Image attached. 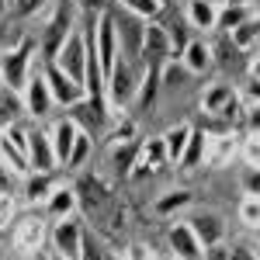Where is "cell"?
<instances>
[{"instance_id": "1", "label": "cell", "mask_w": 260, "mask_h": 260, "mask_svg": "<svg viewBox=\"0 0 260 260\" xmlns=\"http://www.w3.org/2000/svg\"><path fill=\"white\" fill-rule=\"evenodd\" d=\"M31 77H35V42L24 39L14 49H0V83L11 94L21 98Z\"/></svg>"}, {"instance_id": "2", "label": "cell", "mask_w": 260, "mask_h": 260, "mask_svg": "<svg viewBox=\"0 0 260 260\" xmlns=\"http://www.w3.org/2000/svg\"><path fill=\"white\" fill-rule=\"evenodd\" d=\"M73 28H77V21H73V4L62 0L59 7H56V14L49 18L45 31H42V62H52L59 56V49L66 45V39H70Z\"/></svg>"}, {"instance_id": "3", "label": "cell", "mask_w": 260, "mask_h": 260, "mask_svg": "<svg viewBox=\"0 0 260 260\" xmlns=\"http://www.w3.org/2000/svg\"><path fill=\"white\" fill-rule=\"evenodd\" d=\"M94 49H98L101 70H104V77H108V73H111V66H115L118 56H121L118 21H115L111 11H101V14H98V24H94Z\"/></svg>"}, {"instance_id": "4", "label": "cell", "mask_w": 260, "mask_h": 260, "mask_svg": "<svg viewBox=\"0 0 260 260\" xmlns=\"http://www.w3.org/2000/svg\"><path fill=\"white\" fill-rule=\"evenodd\" d=\"M42 73H45L49 90H52V98H56V104H59V108H77L80 101H87L83 83L73 80V77L62 70L59 62H42Z\"/></svg>"}, {"instance_id": "5", "label": "cell", "mask_w": 260, "mask_h": 260, "mask_svg": "<svg viewBox=\"0 0 260 260\" xmlns=\"http://www.w3.org/2000/svg\"><path fill=\"white\" fill-rule=\"evenodd\" d=\"M136 94H139V77H136V70H132V59L118 56V62H115L111 73H108V104L125 108V104L136 101Z\"/></svg>"}, {"instance_id": "6", "label": "cell", "mask_w": 260, "mask_h": 260, "mask_svg": "<svg viewBox=\"0 0 260 260\" xmlns=\"http://www.w3.org/2000/svg\"><path fill=\"white\" fill-rule=\"evenodd\" d=\"M45 240H49V229H45V219L42 215H21L14 222V229H11V243H14V250L24 253V257L42 253Z\"/></svg>"}, {"instance_id": "7", "label": "cell", "mask_w": 260, "mask_h": 260, "mask_svg": "<svg viewBox=\"0 0 260 260\" xmlns=\"http://www.w3.org/2000/svg\"><path fill=\"white\" fill-rule=\"evenodd\" d=\"M87 56H90L87 31H83V28H73V31H70V39H66V45L59 49V56H56L52 62H59L73 80L83 83V77H87Z\"/></svg>"}, {"instance_id": "8", "label": "cell", "mask_w": 260, "mask_h": 260, "mask_svg": "<svg viewBox=\"0 0 260 260\" xmlns=\"http://www.w3.org/2000/svg\"><path fill=\"white\" fill-rule=\"evenodd\" d=\"M118 42H121V56L125 59H142V42H146V18L139 14H132V11H125L118 14Z\"/></svg>"}, {"instance_id": "9", "label": "cell", "mask_w": 260, "mask_h": 260, "mask_svg": "<svg viewBox=\"0 0 260 260\" xmlns=\"http://www.w3.org/2000/svg\"><path fill=\"white\" fill-rule=\"evenodd\" d=\"M21 104H24V111L31 115V118H49L52 115V108H56V98H52V90H49V80H45V73L35 70V77L28 80L24 87V94H21Z\"/></svg>"}, {"instance_id": "10", "label": "cell", "mask_w": 260, "mask_h": 260, "mask_svg": "<svg viewBox=\"0 0 260 260\" xmlns=\"http://www.w3.org/2000/svg\"><path fill=\"white\" fill-rule=\"evenodd\" d=\"M83 229L80 222L73 219H59L56 225H52V233H49V243H52V250L56 253H62V257H70V260H80V246H83Z\"/></svg>"}, {"instance_id": "11", "label": "cell", "mask_w": 260, "mask_h": 260, "mask_svg": "<svg viewBox=\"0 0 260 260\" xmlns=\"http://www.w3.org/2000/svg\"><path fill=\"white\" fill-rule=\"evenodd\" d=\"M174 59V45L167 35V24L160 21H146V42H142V62L149 66H167Z\"/></svg>"}, {"instance_id": "12", "label": "cell", "mask_w": 260, "mask_h": 260, "mask_svg": "<svg viewBox=\"0 0 260 260\" xmlns=\"http://www.w3.org/2000/svg\"><path fill=\"white\" fill-rule=\"evenodd\" d=\"M28 167L35 174H52L59 160H56V149H52V136L42 132V128H31L28 132Z\"/></svg>"}, {"instance_id": "13", "label": "cell", "mask_w": 260, "mask_h": 260, "mask_svg": "<svg viewBox=\"0 0 260 260\" xmlns=\"http://www.w3.org/2000/svg\"><path fill=\"white\" fill-rule=\"evenodd\" d=\"M167 246H170V253L180 257V260H205V246H201V240L194 236L191 222H174L170 233H167Z\"/></svg>"}, {"instance_id": "14", "label": "cell", "mask_w": 260, "mask_h": 260, "mask_svg": "<svg viewBox=\"0 0 260 260\" xmlns=\"http://www.w3.org/2000/svg\"><path fill=\"white\" fill-rule=\"evenodd\" d=\"M49 136H52V149H56V160H59V167H70L73 146H77V139H80V125H77V118H59V121H52Z\"/></svg>"}, {"instance_id": "15", "label": "cell", "mask_w": 260, "mask_h": 260, "mask_svg": "<svg viewBox=\"0 0 260 260\" xmlns=\"http://www.w3.org/2000/svg\"><path fill=\"white\" fill-rule=\"evenodd\" d=\"M187 222H191L194 236L201 240V246H215V243L225 240V222H222L219 212H194Z\"/></svg>"}, {"instance_id": "16", "label": "cell", "mask_w": 260, "mask_h": 260, "mask_svg": "<svg viewBox=\"0 0 260 260\" xmlns=\"http://www.w3.org/2000/svg\"><path fill=\"white\" fill-rule=\"evenodd\" d=\"M163 163H170V160H167V146H163V136H160V139L142 142L139 160H136V167H132V174H128V177H146V174L160 170Z\"/></svg>"}, {"instance_id": "17", "label": "cell", "mask_w": 260, "mask_h": 260, "mask_svg": "<svg viewBox=\"0 0 260 260\" xmlns=\"http://www.w3.org/2000/svg\"><path fill=\"white\" fill-rule=\"evenodd\" d=\"M240 156V142L236 136H208V153H205V163L208 167H225Z\"/></svg>"}, {"instance_id": "18", "label": "cell", "mask_w": 260, "mask_h": 260, "mask_svg": "<svg viewBox=\"0 0 260 260\" xmlns=\"http://www.w3.org/2000/svg\"><path fill=\"white\" fill-rule=\"evenodd\" d=\"M187 24L198 31H215L219 24V4L215 0H187Z\"/></svg>"}, {"instance_id": "19", "label": "cell", "mask_w": 260, "mask_h": 260, "mask_svg": "<svg viewBox=\"0 0 260 260\" xmlns=\"http://www.w3.org/2000/svg\"><path fill=\"white\" fill-rule=\"evenodd\" d=\"M73 212H77V187H66V184H62V187H56V191L45 198V215H49V219L59 222V219H70Z\"/></svg>"}, {"instance_id": "20", "label": "cell", "mask_w": 260, "mask_h": 260, "mask_svg": "<svg viewBox=\"0 0 260 260\" xmlns=\"http://www.w3.org/2000/svg\"><path fill=\"white\" fill-rule=\"evenodd\" d=\"M257 11H253V4H236V0H225L219 7V24H215V31H233V28H240L246 18H253Z\"/></svg>"}, {"instance_id": "21", "label": "cell", "mask_w": 260, "mask_h": 260, "mask_svg": "<svg viewBox=\"0 0 260 260\" xmlns=\"http://www.w3.org/2000/svg\"><path fill=\"white\" fill-rule=\"evenodd\" d=\"M191 125L187 121H177V125H170L167 132H163V146H167V160L170 163H180L184 156V149H187V139H191Z\"/></svg>"}, {"instance_id": "22", "label": "cell", "mask_w": 260, "mask_h": 260, "mask_svg": "<svg viewBox=\"0 0 260 260\" xmlns=\"http://www.w3.org/2000/svg\"><path fill=\"white\" fill-rule=\"evenodd\" d=\"M180 62H184L191 73H205V70L215 62L212 59V45H208L205 39H191L187 49H184V56H180Z\"/></svg>"}, {"instance_id": "23", "label": "cell", "mask_w": 260, "mask_h": 260, "mask_svg": "<svg viewBox=\"0 0 260 260\" xmlns=\"http://www.w3.org/2000/svg\"><path fill=\"white\" fill-rule=\"evenodd\" d=\"M52 191H56V180H52V174H35V170H31V177L24 180V201H28V205H39V201H45Z\"/></svg>"}, {"instance_id": "24", "label": "cell", "mask_w": 260, "mask_h": 260, "mask_svg": "<svg viewBox=\"0 0 260 260\" xmlns=\"http://www.w3.org/2000/svg\"><path fill=\"white\" fill-rule=\"evenodd\" d=\"M229 42L240 49V52H246V49H253L260 42V14H253V18H246L240 24V28H233L229 31Z\"/></svg>"}, {"instance_id": "25", "label": "cell", "mask_w": 260, "mask_h": 260, "mask_svg": "<svg viewBox=\"0 0 260 260\" xmlns=\"http://www.w3.org/2000/svg\"><path fill=\"white\" fill-rule=\"evenodd\" d=\"M205 153H208V136L205 132H191V139H187V149H184V156H180L177 167H184V170H194V167H201L205 163Z\"/></svg>"}, {"instance_id": "26", "label": "cell", "mask_w": 260, "mask_h": 260, "mask_svg": "<svg viewBox=\"0 0 260 260\" xmlns=\"http://www.w3.org/2000/svg\"><path fill=\"white\" fill-rule=\"evenodd\" d=\"M160 73H163V66H149V62H146V73H142V80H139V94H136L142 108H153V101H156V90L163 87Z\"/></svg>"}, {"instance_id": "27", "label": "cell", "mask_w": 260, "mask_h": 260, "mask_svg": "<svg viewBox=\"0 0 260 260\" xmlns=\"http://www.w3.org/2000/svg\"><path fill=\"white\" fill-rule=\"evenodd\" d=\"M236 90L229 87V83H212L205 94H201V111H208V115H219L222 108L229 104V98H233Z\"/></svg>"}, {"instance_id": "28", "label": "cell", "mask_w": 260, "mask_h": 260, "mask_svg": "<svg viewBox=\"0 0 260 260\" xmlns=\"http://www.w3.org/2000/svg\"><path fill=\"white\" fill-rule=\"evenodd\" d=\"M0 163H7L14 174H31V167H28V153H21L14 142H7L0 136Z\"/></svg>"}, {"instance_id": "29", "label": "cell", "mask_w": 260, "mask_h": 260, "mask_svg": "<svg viewBox=\"0 0 260 260\" xmlns=\"http://www.w3.org/2000/svg\"><path fill=\"white\" fill-rule=\"evenodd\" d=\"M139 149H142V142L136 139H128V142H115V167H118L121 174H132V167H136V160H139Z\"/></svg>"}, {"instance_id": "30", "label": "cell", "mask_w": 260, "mask_h": 260, "mask_svg": "<svg viewBox=\"0 0 260 260\" xmlns=\"http://www.w3.org/2000/svg\"><path fill=\"white\" fill-rule=\"evenodd\" d=\"M187 205H191V191L177 187V191H167L163 198H156V212H160V215H174V212L187 208Z\"/></svg>"}, {"instance_id": "31", "label": "cell", "mask_w": 260, "mask_h": 260, "mask_svg": "<svg viewBox=\"0 0 260 260\" xmlns=\"http://www.w3.org/2000/svg\"><path fill=\"white\" fill-rule=\"evenodd\" d=\"M121 7L132 11V14H139V18H146V21H156L163 14V7H167V0H121Z\"/></svg>"}, {"instance_id": "32", "label": "cell", "mask_w": 260, "mask_h": 260, "mask_svg": "<svg viewBox=\"0 0 260 260\" xmlns=\"http://www.w3.org/2000/svg\"><path fill=\"white\" fill-rule=\"evenodd\" d=\"M187 77H191V70H187L180 59H170L167 66H163V73H160L163 87H184V83H187Z\"/></svg>"}, {"instance_id": "33", "label": "cell", "mask_w": 260, "mask_h": 260, "mask_svg": "<svg viewBox=\"0 0 260 260\" xmlns=\"http://www.w3.org/2000/svg\"><path fill=\"white\" fill-rule=\"evenodd\" d=\"M240 222L246 229H260V198L246 194V198L240 201Z\"/></svg>"}, {"instance_id": "34", "label": "cell", "mask_w": 260, "mask_h": 260, "mask_svg": "<svg viewBox=\"0 0 260 260\" xmlns=\"http://www.w3.org/2000/svg\"><path fill=\"white\" fill-rule=\"evenodd\" d=\"M167 35H170V45H174V59H180L184 56V49H187V24H180V21H174V24H167Z\"/></svg>"}, {"instance_id": "35", "label": "cell", "mask_w": 260, "mask_h": 260, "mask_svg": "<svg viewBox=\"0 0 260 260\" xmlns=\"http://www.w3.org/2000/svg\"><path fill=\"white\" fill-rule=\"evenodd\" d=\"M24 42V31H21L18 21H4L0 24V49H14V45H21Z\"/></svg>"}, {"instance_id": "36", "label": "cell", "mask_w": 260, "mask_h": 260, "mask_svg": "<svg viewBox=\"0 0 260 260\" xmlns=\"http://www.w3.org/2000/svg\"><path fill=\"white\" fill-rule=\"evenodd\" d=\"M240 156L246 160V167H260V136L257 132H250L240 146Z\"/></svg>"}, {"instance_id": "37", "label": "cell", "mask_w": 260, "mask_h": 260, "mask_svg": "<svg viewBox=\"0 0 260 260\" xmlns=\"http://www.w3.org/2000/svg\"><path fill=\"white\" fill-rule=\"evenodd\" d=\"M243 115H246V104H243L240 94H233V98H229V104H225V108L219 111V118H225L229 125H240Z\"/></svg>"}, {"instance_id": "38", "label": "cell", "mask_w": 260, "mask_h": 260, "mask_svg": "<svg viewBox=\"0 0 260 260\" xmlns=\"http://www.w3.org/2000/svg\"><path fill=\"white\" fill-rule=\"evenodd\" d=\"M11 222H18V201L11 194H0V229H11Z\"/></svg>"}, {"instance_id": "39", "label": "cell", "mask_w": 260, "mask_h": 260, "mask_svg": "<svg viewBox=\"0 0 260 260\" xmlns=\"http://www.w3.org/2000/svg\"><path fill=\"white\" fill-rule=\"evenodd\" d=\"M240 184H243V191H246V194L260 198V167H243Z\"/></svg>"}, {"instance_id": "40", "label": "cell", "mask_w": 260, "mask_h": 260, "mask_svg": "<svg viewBox=\"0 0 260 260\" xmlns=\"http://www.w3.org/2000/svg\"><path fill=\"white\" fill-rule=\"evenodd\" d=\"M87 156H90V136L80 132V139H77V146H73V156H70V167H83Z\"/></svg>"}, {"instance_id": "41", "label": "cell", "mask_w": 260, "mask_h": 260, "mask_svg": "<svg viewBox=\"0 0 260 260\" xmlns=\"http://www.w3.org/2000/svg\"><path fill=\"white\" fill-rule=\"evenodd\" d=\"M80 260H108L104 257V250H101V243L90 236V233H83V246H80Z\"/></svg>"}, {"instance_id": "42", "label": "cell", "mask_w": 260, "mask_h": 260, "mask_svg": "<svg viewBox=\"0 0 260 260\" xmlns=\"http://www.w3.org/2000/svg\"><path fill=\"white\" fill-rule=\"evenodd\" d=\"M42 7H45V0H14L11 4L14 18H31V14H39Z\"/></svg>"}, {"instance_id": "43", "label": "cell", "mask_w": 260, "mask_h": 260, "mask_svg": "<svg viewBox=\"0 0 260 260\" xmlns=\"http://www.w3.org/2000/svg\"><path fill=\"white\" fill-rule=\"evenodd\" d=\"M125 260H156V253H153L146 243H132V246L125 250Z\"/></svg>"}, {"instance_id": "44", "label": "cell", "mask_w": 260, "mask_h": 260, "mask_svg": "<svg viewBox=\"0 0 260 260\" xmlns=\"http://www.w3.org/2000/svg\"><path fill=\"white\" fill-rule=\"evenodd\" d=\"M243 125H246V132H257V136H260V104H246Z\"/></svg>"}, {"instance_id": "45", "label": "cell", "mask_w": 260, "mask_h": 260, "mask_svg": "<svg viewBox=\"0 0 260 260\" xmlns=\"http://www.w3.org/2000/svg\"><path fill=\"white\" fill-rule=\"evenodd\" d=\"M132 136H136V121H132V118H125V121L118 125V128H115V136H111V139H115V142H128Z\"/></svg>"}, {"instance_id": "46", "label": "cell", "mask_w": 260, "mask_h": 260, "mask_svg": "<svg viewBox=\"0 0 260 260\" xmlns=\"http://www.w3.org/2000/svg\"><path fill=\"white\" fill-rule=\"evenodd\" d=\"M243 101H246V104H260V80L257 77H250L246 90H243Z\"/></svg>"}, {"instance_id": "47", "label": "cell", "mask_w": 260, "mask_h": 260, "mask_svg": "<svg viewBox=\"0 0 260 260\" xmlns=\"http://www.w3.org/2000/svg\"><path fill=\"white\" fill-rule=\"evenodd\" d=\"M205 260H229V246H225V243L205 246Z\"/></svg>"}, {"instance_id": "48", "label": "cell", "mask_w": 260, "mask_h": 260, "mask_svg": "<svg viewBox=\"0 0 260 260\" xmlns=\"http://www.w3.org/2000/svg\"><path fill=\"white\" fill-rule=\"evenodd\" d=\"M229 260H257V257H253V250H250V246L233 243V246H229Z\"/></svg>"}, {"instance_id": "49", "label": "cell", "mask_w": 260, "mask_h": 260, "mask_svg": "<svg viewBox=\"0 0 260 260\" xmlns=\"http://www.w3.org/2000/svg\"><path fill=\"white\" fill-rule=\"evenodd\" d=\"M11 174H14V170H11L7 163H0V191H4V194H11Z\"/></svg>"}, {"instance_id": "50", "label": "cell", "mask_w": 260, "mask_h": 260, "mask_svg": "<svg viewBox=\"0 0 260 260\" xmlns=\"http://www.w3.org/2000/svg\"><path fill=\"white\" fill-rule=\"evenodd\" d=\"M83 11H104V0H80Z\"/></svg>"}, {"instance_id": "51", "label": "cell", "mask_w": 260, "mask_h": 260, "mask_svg": "<svg viewBox=\"0 0 260 260\" xmlns=\"http://www.w3.org/2000/svg\"><path fill=\"white\" fill-rule=\"evenodd\" d=\"M250 77H257V80H260V52L253 56V62H250Z\"/></svg>"}, {"instance_id": "52", "label": "cell", "mask_w": 260, "mask_h": 260, "mask_svg": "<svg viewBox=\"0 0 260 260\" xmlns=\"http://www.w3.org/2000/svg\"><path fill=\"white\" fill-rule=\"evenodd\" d=\"M39 260H70V257H62V253H56V250H49V253H39Z\"/></svg>"}, {"instance_id": "53", "label": "cell", "mask_w": 260, "mask_h": 260, "mask_svg": "<svg viewBox=\"0 0 260 260\" xmlns=\"http://www.w3.org/2000/svg\"><path fill=\"white\" fill-rule=\"evenodd\" d=\"M0 11H7V0H0Z\"/></svg>"}, {"instance_id": "54", "label": "cell", "mask_w": 260, "mask_h": 260, "mask_svg": "<svg viewBox=\"0 0 260 260\" xmlns=\"http://www.w3.org/2000/svg\"><path fill=\"white\" fill-rule=\"evenodd\" d=\"M222 4H225V0H222ZM236 4H250V0H236Z\"/></svg>"}, {"instance_id": "55", "label": "cell", "mask_w": 260, "mask_h": 260, "mask_svg": "<svg viewBox=\"0 0 260 260\" xmlns=\"http://www.w3.org/2000/svg\"><path fill=\"white\" fill-rule=\"evenodd\" d=\"M167 260H180V257H174V253H170V257H167Z\"/></svg>"}, {"instance_id": "56", "label": "cell", "mask_w": 260, "mask_h": 260, "mask_svg": "<svg viewBox=\"0 0 260 260\" xmlns=\"http://www.w3.org/2000/svg\"><path fill=\"white\" fill-rule=\"evenodd\" d=\"M11 4H14V0H7V11H11Z\"/></svg>"}, {"instance_id": "57", "label": "cell", "mask_w": 260, "mask_h": 260, "mask_svg": "<svg viewBox=\"0 0 260 260\" xmlns=\"http://www.w3.org/2000/svg\"><path fill=\"white\" fill-rule=\"evenodd\" d=\"M215 4H219V0H215Z\"/></svg>"}, {"instance_id": "58", "label": "cell", "mask_w": 260, "mask_h": 260, "mask_svg": "<svg viewBox=\"0 0 260 260\" xmlns=\"http://www.w3.org/2000/svg\"><path fill=\"white\" fill-rule=\"evenodd\" d=\"M0 194H4V191H0Z\"/></svg>"}]
</instances>
